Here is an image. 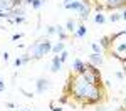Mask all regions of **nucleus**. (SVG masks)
<instances>
[{"label":"nucleus","instance_id":"f257e3e1","mask_svg":"<svg viewBox=\"0 0 126 111\" xmlns=\"http://www.w3.org/2000/svg\"><path fill=\"white\" fill-rule=\"evenodd\" d=\"M69 82H71V91H72L76 99H82L87 104H94L101 99V89L97 86H93V84L86 82V79L81 74H78Z\"/></svg>","mask_w":126,"mask_h":111},{"label":"nucleus","instance_id":"f03ea898","mask_svg":"<svg viewBox=\"0 0 126 111\" xmlns=\"http://www.w3.org/2000/svg\"><path fill=\"white\" fill-rule=\"evenodd\" d=\"M50 50H52V44H50V40L46 39V40H40V42H34L29 47V56L30 59H40Z\"/></svg>","mask_w":126,"mask_h":111},{"label":"nucleus","instance_id":"7ed1b4c3","mask_svg":"<svg viewBox=\"0 0 126 111\" xmlns=\"http://www.w3.org/2000/svg\"><path fill=\"white\" fill-rule=\"evenodd\" d=\"M81 76L86 79V82L93 84V86L101 84V74H99V69H96V66L91 64V62H87V64H86V71H84Z\"/></svg>","mask_w":126,"mask_h":111},{"label":"nucleus","instance_id":"20e7f679","mask_svg":"<svg viewBox=\"0 0 126 111\" xmlns=\"http://www.w3.org/2000/svg\"><path fill=\"white\" fill-rule=\"evenodd\" d=\"M50 88V84H49V81L46 79V78H40V79H37V82H35V91L37 93H44L46 89H49Z\"/></svg>","mask_w":126,"mask_h":111},{"label":"nucleus","instance_id":"39448f33","mask_svg":"<svg viewBox=\"0 0 126 111\" xmlns=\"http://www.w3.org/2000/svg\"><path fill=\"white\" fill-rule=\"evenodd\" d=\"M84 3H86L84 0H72V2L66 3L64 7H66L67 10H79V12H81V9L84 7Z\"/></svg>","mask_w":126,"mask_h":111},{"label":"nucleus","instance_id":"423d86ee","mask_svg":"<svg viewBox=\"0 0 126 111\" xmlns=\"http://www.w3.org/2000/svg\"><path fill=\"white\" fill-rule=\"evenodd\" d=\"M72 69H74L76 74H82V72L86 71V64H84L81 59H74V62H72Z\"/></svg>","mask_w":126,"mask_h":111},{"label":"nucleus","instance_id":"0eeeda50","mask_svg":"<svg viewBox=\"0 0 126 111\" xmlns=\"http://www.w3.org/2000/svg\"><path fill=\"white\" fill-rule=\"evenodd\" d=\"M106 7H111V9L126 7V0H106Z\"/></svg>","mask_w":126,"mask_h":111},{"label":"nucleus","instance_id":"6e6552de","mask_svg":"<svg viewBox=\"0 0 126 111\" xmlns=\"http://www.w3.org/2000/svg\"><path fill=\"white\" fill-rule=\"evenodd\" d=\"M61 67H62V61H61V57H59V56H54V57H52V66H50V71H52V72H59V71H61Z\"/></svg>","mask_w":126,"mask_h":111},{"label":"nucleus","instance_id":"1a4fd4ad","mask_svg":"<svg viewBox=\"0 0 126 111\" xmlns=\"http://www.w3.org/2000/svg\"><path fill=\"white\" fill-rule=\"evenodd\" d=\"M89 61H91V64H94V66H101V64H103V56L97 54V52H93V54L89 56Z\"/></svg>","mask_w":126,"mask_h":111},{"label":"nucleus","instance_id":"9d476101","mask_svg":"<svg viewBox=\"0 0 126 111\" xmlns=\"http://www.w3.org/2000/svg\"><path fill=\"white\" fill-rule=\"evenodd\" d=\"M99 46L104 47V49H109V47H111V37H108V35L101 37V39H99Z\"/></svg>","mask_w":126,"mask_h":111},{"label":"nucleus","instance_id":"9b49d317","mask_svg":"<svg viewBox=\"0 0 126 111\" xmlns=\"http://www.w3.org/2000/svg\"><path fill=\"white\" fill-rule=\"evenodd\" d=\"M62 50H66V47H64V42H57L56 46H52V52H54V54H57V56L62 52Z\"/></svg>","mask_w":126,"mask_h":111},{"label":"nucleus","instance_id":"f8f14e48","mask_svg":"<svg viewBox=\"0 0 126 111\" xmlns=\"http://www.w3.org/2000/svg\"><path fill=\"white\" fill-rule=\"evenodd\" d=\"M86 34H87L86 25H79V27H78V30H76V37H79V39H81V37H84Z\"/></svg>","mask_w":126,"mask_h":111},{"label":"nucleus","instance_id":"ddd939ff","mask_svg":"<svg viewBox=\"0 0 126 111\" xmlns=\"http://www.w3.org/2000/svg\"><path fill=\"white\" fill-rule=\"evenodd\" d=\"M87 17H89V5H87V2H86V3H84V7L81 9V19L86 20Z\"/></svg>","mask_w":126,"mask_h":111},{"label":"nucleus","instance_id":"4468645a","mask_svg":"<svg viewBox=\"0 0 126 111\" xmlns=\"http://www.w3.org/2000/svg\"><path fill=\"white\" fill-rule=\"evenodd\" d=\"M66 29L69 30V32H76V24H74V20H67V24H66Z\"/></svg>","mask_w":126,"mask_h":111},{"label":"nucleus","instance_id":"2eb2a0df","mask_svg":"<svg viewBox=\"0 0 126 111\" xmlns=\"http://www.w3.org/2000/svg\"><path fill=\"white\" fill-rule=\"evenodd\" d=\"M56 32L59 34V39H61V40L66 39V34H64V27H61V25H59V27H56Z\"/></svg>","mask_w":126,"mask_h":111},{"label":"nucleus","instance_id":"dca6fc26","mask_svg":"<svg viewBox=\"0 0 126 111\" xmlns=\"http://www.w3.org/2000/svg\"><path fill=\"white\" fill-rule=\"evenodd\" d=\"M94 22H96V24H104V22H106V17H104L103 14H97L96 17H94Z\"/></svg>","mask_w":126,"mask_h":111},{"label":"nucleus","instance_id":"f3484780","mask_svg":"<svg viewBox=\"0 0 126 111\" xmlns=\"http://www.w3.org/2000/svg\"><path fill=\"white\" fill-rule=\"evenodd\" d=\"M40 7H42V0H34V2H32V9H40Z\"/></svg>","mask_w":126,"mask_h":111},{"label":"nucleus","instance_id":"a211bd4d","mask_svg":"<svg viewBox=\"0 0 126 111\" xmlns=\"http://www.w3.org/2000/svg\"><path fill=\"white\" fill-rule=\"evenodd\" d=\"M93 50H94V52H97V54H101V46H99V44H97V42H93Z\"/></svg>","mask_w":126,"mask_h":111},{"label":"nucleus","instance_id":"6ab92c4d","mask_svg":"<svg viewBox=\"0 0 126 111\" xmlns=\"http://www.w3.org/2000/svg\"><path fill=\"white\" fill-rule=\"evenodd\" d=\"M67 50H62V52H61V54H59V57H61V61H62V62H66V61H67Z\"/></svg>","mask_w":126,"mask_h":111},{"label":"nucleus","instance_id":"aec40b11","mask_svg":"<svg viewBox=\"0 0 126 111\" xmlns=\"http://www.w3.org/2000/svg\"><path fill=\"white\" fill-rule=\"evenodd\" d=\"M109 20H111V22H118V20H121V15H119V14H113V15L109 17Z\"/></svg>","mask_w":126,"mask_h":111},{"label":"nucleus","instance_id":"412c9836","mask_svg":"<svg viewBox=\"0 0 126 111\" xmlns=\"http://www.w3.org/2000/svg\"><path fill=\"white\" fill-rule=\"evenodd\" d=\"M22 64H24V61H22V57H17V59H15V66H17V67H20Z\"/></svg>","mask_w":126,"mask_h":111},{"label":"nucleus","instance_id":"4be33fe9","mask_svg":"<svg viewBox=\"0 0 126 111\" xmlns=\"http://www.w3.org/2000/svg\"><path fill=\"white\" fill-rule=\"evenodd\" d=\"M19 39H22V34H14L12 35V40H19Z\"/></svg>","mask_w":126,"mask_h":111},{"label":"nucleus","instance_id":"5701e85b","mask_svg":"<svg viewBox=\"0 0 126 111\" xmlns=\"http://www.w3.org/2000/svg\"><path fill=\"white\" fill-rule=\"evenodd\" d=\"M56 32V27H47V34L50 35V34H54Z\"/></svg>","mask_w":126,"mask_h":111},{"label":"nucleus","instance_id":"b1692460","mask_svg":"<svg viewBox=\"0 0 126 111\" xmlns=\"http://www.w3.org/2000/svg\"><path fill=\"white\" fill-rule=\"evenodd\" d=\"M2 59L7 62V61H9V52H3V54H2Z\"/></svg>","mask_w":126,"mask_h":111},{"label":"nucleus","instance_id":"393cba45","mask_svg":"<svg viewBox=\"0 0 126 111\" xmlns=\"http://www.w3.org/2000/svg\"><path fill=\"white\" fill-rule=\"evenodd\" d=\"M116 78L118 79H123L125 78V72H116Z\"/></svg>","mask_w":126,"mask_h":111},{"label":"nucleus","instance_id":"a878e982","mask_svg":"<svg viewBox=\"0 0 126 111\" xmlns=\"http://www.w3.org/2000/svg\"><path fill=\"white\" fill-rule=\"evenodd\" d=\"M0 91H5V84H3V81H0Z\"/></svg>","mask_w":126,"mask_h":111},{"label":"nucleus","instance_id":"bb28decb","mask_svg":"<svg viewBox=\"0 0 126 111\" xmlns=\"http://www.w3.org/2000/svg\"><path fill=\"white\" fill-rule=\"evenodd\" d=\"M121 20H126V9L123 10V14H121Z\"/></svg>","mask_w":126,"mask_h":111},{"label":"nucleus","instance_id":"cd10ccee","mask_svg":"<svg viewBox=\"0 0 126 111\" xmlns=\"http://www.w3.org/2000/svg\"><path fill=\"white\" fill-rule=\"evenodd\" d=\"M123 111H126V98H125V101H123Z\"/></svg>","mask_w":126,"mask_h":111},{"label":"nucleus","instance_id":"c85d7f7f","mask_svg":"<svg viewBox=\"0 0 126 111\" xmlns=\"http://www.w3.org/2000/svg\"><path fill=\"white\" fill-rule=\"evenodd\" d=\"M24 2H25V3H29V5H32V2H34V0H24Z\"/></svg>","mask_w":126,"mask_h":111},{"label":"nucleus","instance_id":"c756f323","mask_svg":"<svg viewBox=\"0 0 126 111\" xmlns=\"http://www.w3.org/2000/svg\"><path fill=\"white\" fill-rule=\"evenodd\" d=\"M52 111H62L61 108H52Z\"/></svg>","mask_w":126,"mask_h":111},{"label":"nucleus","instance_id":"7c9ffc66","mask_svg":"<svg viewBox=\"0 0 126 111\" xmlns=\"http://www.w3.org/2000/svg\"><path fill=\"white\" fill-rule=\"evenodd\" d=\"M123 72H125V76H126V61H125V69H123Z\"/></svg>","mask_w":126,"mask_h":111},{"label":"nucleus","instance_id":"2f4dec72","mask_svg":"<svg viewBox=\"0 0 126 111\" xmlns=\"http://www.w3.org/2000/svg\"><path fill=\"white\" fill-rule=\"evenodd\" d=\"M69 2H72V0H66V2H64V5H66V3H69Z\"/></svg>","mask_w":126,"mask_h":111},{"label":"nucleus","instance_id":"473e14b6","mask_svg":"<svg viewBox=\"0 0 126 111\" xmlns=\"http://www.w3.org/2000/svg\"><path fill=\"white\" fill-rule=\"evenodd\" d=\"M96 111H104V110H103V108H99V110H96Z\"/></svg>","mask_w":126,"mask_h":111},{"label":"nucleus","instance_id":"72a5a7b5","mask_svg":"<svg viewBox=\"0 0 126 111\" xmlns=\"http://www.w3.org/2000/svg\"><path fill=\"white\" fill-rule=\"evenodd\" d=\"M27 111H32V110H27Z\"/></svg>","mask_w":126,"mask_h":111},{"label":"nucleus","instance_id":"f704fd0d","mask_svg":"<svg viewBox=\"0 0 126 111\" xmlns=\"http://www.w3.org/2000/svg\"><path fill=\"white\" fill-rule=\"evenodd\" d=\"M0 81H2V78H0Z\"/></svg>","mask_w":126,"mask_h":111},{"label":"nucleus","instance_id":"c9c22d12","mask_svg":"<svg viewBox=\"0 0 126 111\" xmlns=\"http://www.w3.org/2000/svg\"><path fill=\"white\" fill-rule=\"evenodd\" d=\"M125 32H126V30H125Z\"/></svg>","mask_w":126,"mask_h":111}]
</instances>
